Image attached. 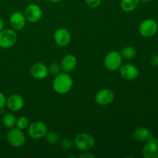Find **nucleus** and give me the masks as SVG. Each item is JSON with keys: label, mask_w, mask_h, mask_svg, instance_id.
<instances>
[{"label": "nucleus", "mask_w": 158, "mask_h": 158, "mask_svg": "<svg viewBox=\"0 0 158 158\" xmlns=\"http://www.w3.org/2000/svg\"><path fill=\"white\" fill-rule=\"evenodd\" d=\"M73 84V79L67 73H60L52 82V88L58 94H66L71 90Z\"/></svg>", "instance_id": "obj_1"}, {"label": "nucleus", "mask_w": 158, "mask_h": 158, "mask_svg": "<svg viewBox=\"0 0 158 158\" xmlns=\"http://www.w3.org/2000/svg\"><path fill=\"white\" fill-rule=\"evenodd\" d=\"M76 148L82 151H88L93 149L95 145L94 138L87 133L79 134L74 139Z\"/></svg>", "instance_id": "obj_2"}, {"label": "nucleus", "mask_w": 158, "mask_h": 158, "mask_svg": "<svg viewBox=\"0 0 158 158\" xmlns=\"http://www.w3.org/2000/svg\"><path fill=\"white\" fill-rule=\"evenodd\" d=\"M123 63V57L120 52L111 51L104 58V66L109 71H116L120 69Z\"/></svg>", "instance_id": "obj_3"}, {"label": "nucleus", "mask_w": 158, "mask_h": 158, "mask_svg": "<svg viewBox=\"0 0 158 158\" xmlns=\"http://www.w3.org/2000/svg\"><path fill=\"white\" fill-rule=\"evenodd\" d=\"M140 35L145 38L153 37L158 31V24L157 22L152 19H148L142 22L138 28Z\"/></svg>", "instance_id": "obj_4"}, {"label": "nucleus", "mask_w": 158, "mask_h": 158, "mask_svg": "<svg viewBox=\"0 0 158 158\" xmlns=\"http://www.w3.org/2000/svg\"><path fill=\"white\" fill-rule=\"evenodd\" d=\"M16 33L14 29H3L0 31V47L2 49H9L17 42Z\"/></svg>", "instance_id": "obj_5"}, {"label": "nucleus", "mask_w": 158, "mask_h": 158, "mask_svg": "<svg viewBox=\"0 0 158 158\" xmlns=\"http://www.w3.org/2000/svg\"><path fill=\"white\" fill-rule=\"evenodd\" d=\"M6 139L8 143L13 148H20L26 142V136L23 131L19 128H11L8 132Z\"/></svg>", "instance_id": "obj_6"}, {"label": "nucleus", "mask_w": 158, "mask_h": 158, "mask_svg": "<svg viewBox=\"0 0 158 158\" xmlns=\"http://www.w3.org/2000/svg\"><path fill=\"white\" fill-rule=\"evenodd\" d=\"M28 134L29 137L35 140H39L45 137L48 132L47 127L41 121H35L28 127Z\"/></svg>", "instance_id": "obj_7"}, {"label": "nucleus", "mask_w": 158, "mask_h": 158, "mask_svg": "<svg viewBox=\"0 0 158 158\" xmlns=\"http://www.w3.org/2000/svg\"><path fill=\"white\" fill-rule=\"evenodd\" d=\"M25 16L29 23H35L40 21L43 16V10L38 5L32 3L26 8Z\"/></svg>", "instance_id": "obj_8"}, {"label": "nucleus", "mask_w": 158, "mask_h": 158, "mask_svg": "<svg viewBox=\"0 0 158 158\" xmlns=\"http://www.w3.org/2000/svg\"><path fill=\"white\" fill-rule=\"evenodd\" d=\"M119 69H120V74L122 78L128 81L135 80L139 77V73H140L138 68L131 63L121 65Z\"/></svg>", "instance_id": "obj_9"}, {"label": "nucleus", "mask_w": 158, "mask_h": 158, "mask_svg": "<svg viewBox=\"0 0 158 158\" xmlns=\"http://www.w3.org/2000/svg\"><path fill=\"white\" fill-rule=\"evenodd\" d=\"M143 155L145 158H158V138L151 137L143 148Z\"/></svg>", "instance_id": "obj_10"}, {"label": "nucleus", "mask_w": 158, "mask_h": 158, "mask_svg": "<svg viewBox=\"0 0 158 158\" xmlns=\"http://www.w3.org/2000/svg\"><path fill=\"white\" fill-rule=\"evenodd\" d=\"M114 94L111 89H100L95 96V102L100 106H106L114 101Z\"/></svg>", "instance_id": "obj_11"}, {"label": "nucleus", "mask_w": 158, "mask_h": 158, "mask_svg": "<svg viewBox=\"0 0 158 158\" xmlns=\"http://www.w3.org/2000/svg\"><path fill=\"white\" fill-rule=\"evenodd\" d=\"M53 38L56 43L61 47L68 46L71 41L70 33L65 28H60L56 29L54 32Z\"/></svg>", "instance_id": "obj_12"}, {"label": "nucleus", "mask_w": 158, "mask_h": 158, "mask_svg": "<svg viewBox=\"0 0 158 158\" xmlns=\"http://www.w3.org/2000/svg\"><path fill=\"white\" fill-rule=\"evenodd\" d=\"M26 19L21 12H15L9 17V24L14 30H22L26 26Z\"/></svg>", "instance_id": "obj_13"}, {"label": "nucleus", "mask_w": 158, "mask_h": 158, "mask_svg": "<svg viewBox=\"0 0 158 158\" xmlns=\"http://www.w3.org/2000/svg\"><path fill=\"white\" fill-rule=\"evenodd\" d=\"M49 73L47 66L42 63H35L30 68V74L35 80H44Z\"/></svg>", "instance_id": "obj_14"}, {"label": "nucleus", "mask_w": 158, "mask_h": 158, "mask_svg": "<svg viewBox=\"0 0 158 158\" xmlns=\"http://www.w3.org/2000/svg\"><path fill=\"white\" fill-rule=\"evenodd\" d=\"M24 100L23 97L18 94H13L9 96L6 99V106L12 111H19L24 106Z\"/></svg>", "instance_id": "obj_15"}, {"label": "nucleus", "mask_w": 158, "mask_h": 158, "mask_svg": "<svg viewBox=\"0 0 158 158\" xmlns=\"http://www.w3.org/2000/svg\"><path fill=\"white\" fill-rule=\"evenodd\" d=\"M77 66V59L72 54H67L61 60L60 66L64 73H70L75 69Z\"/></svg>", "instance_id": "obj_16"}, {"label": "nucleus", "mask_w": 158, "mask_h": 158, "mask_svg": "<svg viewBox=\"0 0 158 158\" xmlns=\"http://www.w3.org/2000/svg\"><path fill=\"white\" fill-rule=\"evenodd\" d=\"M134 137L137 141L139 142H147L148 140L153 137L151 131L146 127H138L134 131Z\"/></svg>", "instance_id": "obj_17"}, {"label": "nucleus", "mask_w": 158, "mask_h": 158, "mask_svg": "<svg viewBox=\"0 0 158 158\" xmlns=\"http://www.w3.org/2000/svg\"><path fill=\"white\" fill-rule=\"evenodd\" d=\"M140 2V0H121L120 7L124 12H131L137 9Z\"/></svg>", "instance_id": "obj_18"}, {"label": "nucleus", "mask_w": 158, "mask_h": 158, "mask_svg": "<svg viewBox=\"0 0 158 158\" xmlns=\"http://www.w3.org/2000/svg\"><path fill=\"white\" fill-rule=\"evenodd\" d=\"M16 117L15 115L12 114H6L3 116L2 117V123L6 128H11L13 127L16 123Z\"/></svg>", "instance_id": "obj_19"}, {"label": "nucleus", "mask_w": 158, "mask_h": 158, "mask_svg": "<svg viewBox=\"0 0 158 158\" xmlns=\"http://www.w3.org/2000/svg\"><path fill=\"white\" fill-rule=\"evenodd\" d=\"M120 53L121 54L123 58L127 59V60H131L135 57L136 49L131 46H126L121 49Z\"/></svg>", "instance_id": "obj_20"}, {"label": "nucleus", "mask_w": 158, "mask_h": 158, "mask_svg": "<svg viewBox=\"0 0 158 158\" xmlns=\"http://www.w3.org/2000/svg\"><path fill=\"white\" fill-rule=\"evenodd\" d=\"M15 125H16L17 128L23 131V130H26L28 128L29 125V120L27 117L23 116V117H20L17 119Z\"/></svg>", "instance_id": "obj_21"}, {"label": "nucleus", "mask_w": 158, "mask_h": 158, "mask_svg": "<svg viewBox=\"0 0 158 158\" xmlns=\"http://www.w3.org/2000/svg\"><path fill=\"white\" fill-rule=\"evenodd\" d=\"M46 140L50 144H56L60 141V136L55 132H47L46 136Z\"/></svg>", "instance_id": "obj_22"}, {"label": "nucleus", "mask_w": 158, "mask_h": 158, "mask_svg": "<svg viewBox=\"0 0 158 158\" xmlns=\"http://www.w3.org/2000/svg\"><path fill=\"white\" fill-rule=\"evenodd\" d=\"M73 142L69 138H64L60 142V147L62 149L65 150V151L70 149L73 147Z\"/></svg>", "instance_id": "obj_23"}, {"label": "nucleus", "mask_w": 158, "mask_h": 158, "mask_svg": "<svg viewBox=\"0 0 158 158\" xmlns=\"http://www.w3.org/2000/svg\"><path fill=\"white\" fill-rule=\"evenodd\" d=\"M60 69H61V66L60 64L56 63H52L49 65V71L50 72L51 74L52 75H57L60 73Z\"/></svg>", "instance_id": "obj_24"}, {"label": "nucleus", "mask_w": 158, "mask_h": 158, "mask_svg": "<svg viewBox=\"0 0 158 158\" xmlns=\"http://www.w3.org/2000/svg\"><path fill=\"white\" fill-rule=\"evenodd\" d=\"M85 2L89 7L95 9L100 6L101 0H85Z\"/></svg>", "instance_id": "obj_25"}, {"label": "nucleus", "mask_w": 158, "mask_h": 158, "mask_svg": "<svg viewBox=\"0 0 158 158\" xmlns=\"http://www.w3.org/2000/svg\"><path fill=\"white\" fill-rule=\"evenodd\" d=\"M6 104V97L2 92H0V109H2Z\"/></svg>", "instance_id": "obj_26"}, {"label": "nucleus", "mask_w": 158, "mask_h": 158, "mask_svg": "<svg viewBox=\"0 0 158 158\" xmlns=\"http://www.w3.org/2000/svg\"><path fill=\"white\" fill-rule=\"evenodd\" d=\"M151 66H154V67H157L158 66V55H154L151 57Z\"/></svg>", "instance_id": "obj_27"}, {"label": "nucleus", "mask_w": 158, "mask_h": 158, "mask_svg": "<svg viewBox=\"0 0 158 158\" xmlns=\"http://www.w3.org/2000/svg\"><path fill=\"white\" fill-rule=\"evenodd\" d=\"M80 158H94V156L91 153L86 152H86L83 153V154H82L80 156Z\"/></svg>", "instance_id": "obj_28"}, {"label": "nucleus", "mask_w": 158, "mask_h": 158, "mask_svg": "<svg viewBox=\"0 0 158 158\" xmlns=\"http://www.w3.org/2000/svg\"><path fill=\"white\" fill-rule=\"evenodd\" d=\"M3 28H4V21L2 19V17H0V31L3 29Z\"/></svg>", "instance_id": "obj_29"}, {"label": "nucleus", "mask_w": 158, "mask_h": 158, "mask_svg": "<svg viewBox=\"0 0 158 158\" xmlns=\"http://www.w3.org/2000/svg\"><path fill=\"white\" fill-rule=\"evenodd\" d=\"M49 1L52 2H55V3H56V2H60L63 1V0H49Z\"/></svg>", "instance_id": "obj_30"}, {"label": "nucleus", "mask_w": 158, "mask_h": 158, "mask_svg": "<svg viewBox=\"0 0 158 158\" xmlns=\"http://www.w3.org/2000/svg\"><path fill=\"white\" fill-rule=\"evenodd\" d=\"M140 2H148L151 1V0H140Z\"/></svg>", "instance_id": "obj_31"}, {"label": "nucleus", "mask_w": 158, "mask_h": 158, "mask_svg": "<svg viewBox=\"0 0 158 158\" xmlns=\"http://www.w3.org/2000/svg\"><path fill=\"white\" fill-rule=\"evenodd\" d=\"M38 1H43V0H38Z\"/></svg>", "instance_id": "obj_32"}]
</instances>
